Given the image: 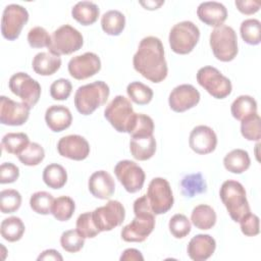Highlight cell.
Masks as SVG:
<instances>
[{"label":"cell","mask_w":261,"mask_h":261,"mask_svg":"<svg viewBox=\"0 0 261 261\" xmlns=\"http://www.w3.org/2000/svg\"><path fill=\"white\" fill-rule=\"evenodd\" d=\"M75 226L79 233L85 239H93L100 232L95 225L92 212L82 213L76 219Z\"/></svg>","instance_id":"obj_43"},{"label":"cell","mask_w":261,"mask_h":261,"mask_svg":"<svg viewBox=\"0 0 261 261\" xmlns=\"http://www.w3.org/2000/svg\"><path fill=\"white\" fill-rule=\"evenodd\" d=\"M209 42L214 56L220 61H231L238 54L237 34L229 25L221 24L214 28Z\"/></svg>","instance_id":"obj_6"},{"label":"cell","mask_w":261,"mask_h":261,"mask_svg":"<svg viewBox=\"0 0 261 261\" xmlns=\"http://www.w3.org/2000/svg\"><path fill=\"white\" fill-rule=\"evenodd\" d=\"M69 74L79 81L89 79L101 69L100 57L93 52H86L72 57L67 65Z\"/></svg>","instance_id":"obj_15"},{"label":"cell","mask_w":261,"mask_h":261,"mask_svg":"<svg viewBox=\"0 0 261 261\" xmlns=\"http://www.w3.org/2000/svg\"><path fill=\"white\" fill-rule=\"evenodd\" d=\"M88 188L90 193L98 199H109L115 191V182L111 174L105 170H98L91 174Z\"/></svg>","instance_id":"obj_20"},{"label":"cell","mask_w":261,"mask_h":261,"mask_svg":"<svg viewBox=\"0 0 261 261\" xmlns=\"http://www.w3.org/2000/svg\"><path fill=\"white\" fill-rule=\"evenodd\" d=\"M43 180L51 189H61L67 181V172L62 165L51 163L43 170Z\"/></svg>","instance_id":"obj_31"},{"label":"cell","mask_w":261,"mask_h":261,"mask_svg":"<svg viewBox=\"0 0 261 261\" xmlns=\"http://www.w3.org/2000/svg\"><path fill=\"white\" fill-rule=\"evenodd\" d=\"M134 68L152 83H160L166 79L168 67L161 40L148 36L141 40L133 57Z\"/></svg>","instance_id":"obj_1"},{"label":"cell","mask_w":261,"mask_h":261,"mask_svg":"<svg viewBox=\"0 0 261 261\" xmlns=\"http://www.w3.org/2000/svg\"><path fill=\"white\" fill-rule=\"evenodd\" d=\"M29 20V12L27 8L18 4L7 5L1 18V34L8 41L16 40L22 28Z\"/></svg>","instance_id":"obj_12"},{"label":"cell","mask_w":261,"mask_h":261,"mask_svg":"<svg viewBox=\"0 0 261 261\" xmlns=\"http://www.w3.org/2000/svg\"><path fill=\"white\" fill-rule=\"evenodd\" d=\"M198 84L216 99L226 98L232 90L231 82L216 67H201L196 75Z\"/></svg>","instance_id":"obj_9"},{"label":"cell","mask_w":261,"mask_h":261,"mask_svg":"<svg viewBox=\"0 0 261 261\" xmlns=\"http://www.w3.org/2000/svg\"><path fill=\"white\" fill-rule=\"evenodd\" d=\"M200 39L199 28L190 20L174 24L169 32V46L171 50L180 55L189 54L196 47Z\"/></svg>","instance_id":"obj_7"},{"label":"cell","mask_w":261,"mask_h":261,"mask_svg":"<svg viewBox=\"0 0 261 261\" xmlns=\"http://www.w3.org/2000/svg\"><path fill=\"white\" fill-rule=\"evenodd\" d=\"M104 117L119 133L130 134L137 113L130 101L122 95L115 96L104 110Z\"/></svg>","instance_id":"obj_5"},{"label":"cell","mask_w":261,"mask_h":261,"mask_svg":"<svg viewBox=\"0 0 261 261\" xmlns=\"http://www.w3.org/2000/svg\"><path fill=\"white\" fill-rule=\"evenodd\" d=\"M21 205V195L18 191L7 189L0 192V209L4 214L13 213Z\"/></svg>","instance_id":"obj_40"},{"label":"cell","mask_w":261,"mask_h":261,"mask_svg":"<svg viewBox=\"0 0 261 261\" xmlns=\"http://www.w3.org/2000/svg\"><path fill=\"white\" fill-rule=\"evenodd\" d=\"M109 94V87L103 81L81 86L74 94V106L81 114L90 115L106 103Z\"/></svg>","instance_id":"obj_3"},{"label":"cell","mask_w":261,"mask_h":261,"mask_svg":"<svg viewBox=\"0 0 261 261\" xmlns=\"http://www.w3.org/2000/svg\"><path fill=\"white\" fill-rule=\"evenodd\" d=\"M234 4L238 10L243 14H254L260 9V2L253 0H236Z\"/></svg>","instance_id":"obj_50"},{"label":"cell","mask_w":261,"mask_h":261,"mask_svg":"<svg viewBox=\"0 0 261 261\" xmlns=\"http://www.w3.org/2000/svg\"><path fill=\"white\" fill-rule=\"evenodd\" d=\"M83 44V35L73 27L63 24L52 33L51 44L48 47V50L56 56L69 55L79 51Z\"/></svg>","instance_id":"obj_8"},{"label":"cell","mask_w":261,"mask_h":261,"mask_svg":"<svg viewBox=\"0 0 261 261\" xmlns=\"http://www.w3.org/2000/svg\"><path fill=\"white\" fill-rule=\"evenodd\" d=\"M230 112L236 119L242 121L257 113V102L249 95H241L231 103Z\"/></svg>","instance_id":"obj_29"},{"label":"cell","mask_w":261,"mask_h":261,"mask_svg":"<svg viewBox=\"0 0 261 261\" xmlns=\"http://www.w3.org/2000/svg\"><path fill=\"white\" fill-rule=\"evenodd\" d=\"M251 164L249 153L243 149H233L223 158V165L231 173L241 174L245 172Z\"/></svg>","instance_id":"obj_27"},{"label":"cell","mask_w":261,"mask_h":261,"mask_svg":"<svg viewBox=\"0 0 261 261\" xmlns=\"http://www.w3.org/2000/svg\"><path fill=\"white\" fill-rule=\"evenodd\" d=\"M24 230H25L24 224L19 217L11 216L3 219L1 222V226H0L1 236L4 240L8 242L13 243V242L19 241L22 238Z\"/></svg>","instance_id":"obj_32"},{"label":"cell","mask_w":261,"mask_h":261,"mask_svg":"<svg viewBox=\"0 0 261 261\" xmlns=\"http://www.w3.org/2000/svg\"><path fill=\"white\" fill-rule=\"evenodd\" d=\"M216 249L215 240L204 233L196 234L188 244L187 252L189 257L194 261H204L210 258Z\"/></svg>","instance_id":"obj_21"},{"label":"cell","mask_w":261,"mask_h":261,"mask_svg":"<svg viewBox=\"0 0 261 261\" xmlns=\"http://www.w3.org/2000/svg\"><path fill=\"white\" fill-rule=\"evenodd\" d=\"M239 222L242 232L247 237H255L260 232L259 217L254 213L249 212Z\"/></svg>","instance_id":"obj_48"},{"label":"cell","mask_w":261,"mask_h":261,"mask_svg":"<svg viewBox=\"0 0 261 261\" xmlns=\"http://www.w3.org/2000/svg\"><path fill=\"white\" fill-rule=\"evenodd\" d=\"M129 151L132 156L139 160L145 161L153 157L156 152V140L152 136L132 138L129 141Z\"/></svg>","instance_id":"obj_24"},{"label":"cell","mask_w":261,"mask_h":261,"mask_svg":"<svg viewBox=\"0 0 261 261\" xmlns=\"http://www.w3.org/2000/svg\"><path fill=\"white\" fill-rule=\"evenodd\" d=\"M147 198L155 215L164 214L173 206V195L169 182L163 177L153 178L147 191Z\"/></svg>","instance_id":"obj_10"},{"label":"cell","mask_w":261,"mask_h":261,"mask_svg":"<svg viewBox=\"0 0 261 261\" xmlns=\"http://www.w3.org/2000/svg\"><path fill=\"white\" fill-rule=\"evenodd\" d=\"M120 260L121 261H129V260L130 261H143L144 257L139 250L129 248L122 252V254L120 256Z\"/></svg>","instance_id":"obj_51"},{"label":"cell","mask_w":261,"mask_h":261,"mask_svg":"<svg viewBox=\"0 0 261 261\" xmlns=\"http://www.w3.org/2000/svg\"><path fill=\"white\" fill-rule=\"evenodd\" d=\"M168 227L174 238L184 239L191 232V221L186 215L177 213L170 218Z\"/></svg>","instance_id":"obj_44"},{"label":"cell","mask_w":261,"mask_h":261,"mask_svg":"<svg viewBox=\"0 0 261 261\" xmlns=\"http://www.w3.org/2000/svg\"><path fill=\"white\" fill-rule=\"evenodd\" d=\"M38 260H55V261H62L63 258L60 255V253L54 249H48L43 251L39 257Z\"/></svg>","instance_id":"obj_52"},{"label":"cell","mask_w":261,"mask_h":261,"mask_svg":"<svg viewBox=\"0 0 261 261\" xmlns=\"http://www.w3.org/2000/svg\"><path fill=\"white\" fill-rule=\"evenodd\" d=\"M19 176V168L11 163L4 162L0 165V182L11 184L14 182Z\"/></svg>","instance_id":"obj_49"},{"label":"cell","mask_w":261,"mask_h":261,"mask_svg":"<svg viewBox=\"0 0 261 261\" xmlns=\"http://www.w3.org/2000/svg\"><path fill=\"white\" fill-rule=\"evenodd\" d=\"M219 196L233 221L239 222L246 214L251 212L246 190L241 182L233 179L225 180L220 187Z\"/></svg>","instance_id":"obj_4"},{"label":"cell","mask_w":261,"mask_h":261,"mask_svg":"<svg viewBox=\"0 0 261 261\" xmlns=\"http://www.w3.org/2000/svg\"><path fill=\"white\" fill-rule=\"evenodd\" d=\"M61 66L60 56L50 52H40L35 55L32 62L34 71L40 75H52Z\"/></svg>","instance_id":"obj_25"},{"label":"cell","mask_w":261,"mask_h":261,"mask_svg":"<svg viewBox=\"0 0 261 261\" xmlns=\"http://www.w3.org/2000/svg\"><path fill=\"white\" fill-rule=\"evenodd\" d=\"M101 27L109 36H118L125 27V16L119 10H108L101 17Z\"/></svg>","instance_id":"obj_30"},{"label":"cell","mask_w":261,"mask_h":261,"mask_svg":"<svg viewBox=\"0 0 261 261\" xmlns=\"http://www.w3.org/2000/svg\"><path fill=\"white\" fill-rule=\"evenodd\" d=\"M45 121L52 132L59 133L71 125L72 115L67 107L63 105H52L45 112Z\"/></svg>","instance_id":"obj_23"},{"label":"cell","mask_w":261,"mask_h":261,"mask_svg":"<svg viewBox=\"0 0 261 261\" xmlns=\"http://www.w3.org/2000/svg\"><path fill=\"white\" fill-rule=\"evenodd\" d=\"M28 42L32 48H48L51 44V36L44 28L34 27L28 33Z\"/></svg>","instance_id":"obj_46"},{"label":"cell","mask_w":261,"mask_h":261,"mask_svg":"<svg viewBox=\"0 0 261 261\" xmlns=\"http://www.w3.org/2000/svg\"><path fill=\"white\" fill-rule=\"evenodd\" d=\"M189 145L197 154H209L213 152L217 146V136L211 127L207 125H197L190 134Z\"/></svg>","instance_id":"obj_19"},{"label":"cell","mask_w":261,"mask_h":261,"mask_svg":"<svg viewBox=\"0 0 261 261\" xmlns=\"http://www.w3.org/2000/svg\"><path fill=\"white\" fill-rule=\"evenodd\" d=\"M242 39L249 45H258L261 41V23L256 18H248L242 21L240 27Z\"/></svg>","instance_id":"obj_34"},{"label":"cell","mask_w":261,"mask_h":261,"mask_svg":"<svg viewBox=\"0 0 261 261\" xmlns=\"http://www.w3.org/2000/svg\"><path fill=\"white\" fill-rule=\"evenodd\" d=\"M54 200L55 199L50 193L39 191L31 196L30 206L34 212L42 215H48L52 211Z\"/></svg>","instance_id":"obj_38"},{"label":"cell","mask_w":261,"mask_h":261,"mask_svg":"<svg viewBox=\"0 0 261 261\" xmlns=\"http://www.w3.org/2000/svg\"><path fill=\"white\" fill-rule=\"evenodd\" d=\"M75 210L74 201L68 196H61L54 200L52 206V215L59 221H67L73 215Z\"/></svg>","instance_id":"obj_36"},{"label":"cell","mask_w":261,"mask_h":261,"mask_svg":"<svg viewBox=\"0 0 261 261\" xmlns=\"http://www.w3.org/2000/svg\"><path fill=\"white\" fill-rule=\"evenodd\" d=\"M93 220L97 228L101 231H109L119 226L125 217L123 205L116 200L108 201L104 206L92 211Z\"/></svg>","instance_id":"obj_13"},{"label":"cell","mask_w":261,"mask_h":261,"mask_svg":"<svg viewBox=\"0 0 261 261\" xmlns=\"http://www.w3.org/2000/svg\"><path fill=\"white\" fill-rule=\"evenodd\" d=\"M154 132V121L153 119L143 113H137L135 125L130 132L132 138L137 137H149L152 136Z\"/></svg>","instance_id":"obj_45"},{"label":"cell","mask_w":261,"mask_h":261,"mask_svg":"<svg viewBox=\"0 0 261 261\" xmlns=\"http://www.w3.org/2000/svg\"><path fill=\"white\" fill-rule=\"evenodd\" d=\"M8 87L10 91L19 97L30 108H33L40 99L41 85L27 72H16L12 74L9 79Z\"/></svg>","instance_id":"obj_11"},{"label":"cell","mask_w":261,"mask_h":261,"mask_svg":"<svg viewBox=\"0 0 261 261\" xmlns=\"http://www.w3.org/2000/svg\"><path fill=\"white\" fill-rule=\"evenodd\" d=\"M30 143L29 136L24 133H8L2 138L1 146L7 153L17 156L29 146Z\"/></svg>","instance_id":"obj_33"},{"label":"cell","mask_w":261,"mask_h":261,"mask_svg":"<svg viewBox=\"0 0 261 261\" xmlns=\"http://www.w3.org/2000/svg\"><path fill=\"white\" fill-rule=\"evenodd\" d=\"M114 173L128 193L139 192L145 182V172L141 166L132 160H120L114 167Z\"/></svg>","instance_id":"obj_14"},{"label":"cell","mask_w":261,"mask_h":261,"mask_svg":"<svg viewBox=\"0 0 261 261\" xmlns=\"http://www.w3.org/2000/svg\"><path fill=\"white\" fill-rule=\"evenodd\" d=\"M191 221L197 228L207 230L215 225L216 213L211 206L200 204L193 209L191 214Z\"/></svg>","instance_id":"obj_28"},{"label":"cell","mask_w":261,"mask_h":261,"mask_svg":"<svg viewBox=\"0 0 261 261\" xmlns=\"http://www.w3.org/2000/svg\"><path fill=\"white\" fill-rule=\"evenodd\" d=\"M199 19L209 27H219L227 18V10L225 6L216 1L202 2L197 8Z\"/></svg>","instance_id":"obj_22"},{"label":"cell","mask_w":261,"mask_h":261,"mask_svg":"<svg viewBox=\"0 0 261 261\" xmlns=\"http://www.w3.org/2000/svg\"><path fill=\"white\" fill-rule=\"evenodd\" d=\"M180 187L182 195L189 198L206 192V181L201 173H192L186 175L180 181Z\"/></svg>","instance_id":"obj_35"},{"label":"cell","mask_w":261,"mask_h":261,"mask_svg":"<svg viewBox=\"0 0 261 261\" xmlns=\"http://www.w3.org/2000/svg\"><path fill=\"white\" fill-rule=\"evenodd\" d=\"M261 119L258 113L241 121L242 136L248 141L259 142L261 138Z\"/></svg>","instance_id":"obj_41"},{"label":"cell","mask_w":261,"mask_h":261,"mask_svg":"<svg viewBox=\"0 0 261 261\" xmlns=\"http://www.w3.org/2000/svg\"><path fill=\"white\" fill-rule=\"evenodd\" d=\"M72 90V85L67 79H58L50 86V95L54 100H66Z\"/></svg>","instance_id":"obj_47"},{"label":"cell","mask_w":261,"mask_h":261,"mask_svg":"<svg viewBox=\"0 0 261 261\" xmlns=\"http://www.w3.org/2000/svg\"><path fill=\"white\" fill-rule=\"evenodd\" d=\"M60 245L66 252L76 253L83 249L85 238H83L76 229L65 230L60 237Z\"/></svg>","instance_id":"obj_42"},{"label":"cell","mask_w":261,"mask_h":261,"mask_svg":"<svg viewBox=\"0 0 261 261\" xmlns=\"http://www.w3.org/2000/svg\"><path fill=\"white\" fill-rule=\"evenodd\" d=\"M57 151L65 158L81 161L89 156L90 145L88 141L80 135H68L58 141Z\"/></svg>","instance_id":"obj_18"},{"label":"cell","mask_w":261,"mask_h":261,"mask_svg":"<svg viewBox=\"0 0 261 261\" xmlns=\"http://www.w3.org/2000/svg\"><path fill=\"white\" fill-rule=\"evenodd\" d=\"M45 157L44 148L38 143H30L29 146L17 155L18 160L27 166H36L40 164Z\"/></svg>","instance_id":"obj_39"},{"label":"cell","mask_w":261,"mask_h":261,"mask_svg":"<svg viewBox=\"0 0 261 261\" xmlns=\"http://www.w3.org/2000/svg\"><path fill=\"white\" fill-rule=\"evenodd\" d=\"M199 91L190 84L176 86L169 94L168 104L174 112H185L195 107L200 101Z\"/></svg>","instance_id":"obj_17"},{"label":"cell","mask_w":261,"mask_h":261,"mask_svg":"<svg viewBox=\"0 0 261 261\" xmlns=\"http://www.w3.org/2000/svg\"><path fill=\"white\" fill-rule=\"evenodd\" d=\"M134 212L135 218L121 229L120 236L125 242L141 243L150 236L155 227V214L147 195H143L134 202Z\"/></svg>","instance_id":"obj_2"},{"label":"cell","mask_w":261,"mask_h":261,"mask_svg":"<svg viewBox=\"0 0 261 261\" xmlns=\"http://www.w3.org/2000/svg\"><path fill=\"white\" fill-rule=\"evenodd\" d=\"M99 14L98 5L92 1H80L71 9L72 17L83 25H90L96 22Z\"/></svg>","instance_id":"obj_26"},{"label":"cell","mask_w":261,"mask_h":261,"mask_svg":"<svg viewBox=\"0 0 261 261\" xmlns=\"http://www.w3.org/2000/svg\"><path fill=\"white\" fill-rule=\"evenodd\" d=\"M140 4L145 7V9L148 10H154L158 9L161 5L164 4V1H140Z\"/></svg>","instance_id":"obj_53"},{"label":"cell","mask_w":261,"mask_h":261,"mask_svg":"<svg viewBox=\"0 0 261 261\" xmlns=\"http://www.w3.org/2000/svg\"><path fill=\"white\" fill-rule=\"evenodd\" d=\"M31 108L23 102H16L5 96L0 97V122L5 125H22L30 116Z\"/></svg>","instance_id":"obj_16"},{"label":"cell","mask_w":261,"mask_h":261,"mask_svg":"<svg viewBox=\"0 0 261 261\" xmlns=\"http://www.w3.org/2000/svg\"><path fill=\"white\" fill-rule=\"evenodd\" d=\"M126 93L129 99L138 105H146L150 103L153 98L152 89L141 82H132L128 84Z\"/></svg>","instance_id":"obj_37"}]
</instances>
